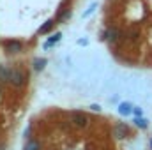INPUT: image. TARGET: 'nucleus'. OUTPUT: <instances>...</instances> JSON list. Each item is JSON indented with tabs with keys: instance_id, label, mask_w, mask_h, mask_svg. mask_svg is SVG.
<instances>
[]
</instances>
